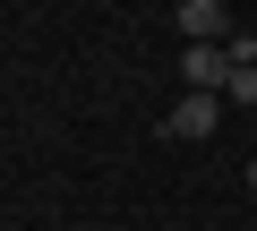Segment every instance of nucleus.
<instances>
[{"mask_svg": "<svg viewBox=\"0 0 257 231\" xmlns=\"http://www.w3.org/2000/svg\"><path fill=\"white\" fill-rule=\"evenodd\" d=\"M214 120H223V94H180L172 111H163V137H214Z\"/></svg>", "mask_w": 257, "mask_h": 231, "instance_id": "1", "label": "nucleus"}, {"mask_svg": "<svg viewBox=\"0 0 257 231\" xmlns=\"http://www.w3.org/2000/svg\"><path fill=\"white\" fill-rule=\"evenodd\" d=\"M172 26H180V35H189V52H197V43H223L231 9H223V0H180V9H172Z\"/></svg>", "mask_w": 257, "mask_h": 231, "instance_id": "2", "label": "nucleus"}, {"mask_svg": "<svg viewBox=\"0 0 257 231\" xmlns=\"http://www.w3.org/2000/svg\"><path fill=\"white\" fill-rule=\"evenodd\" d=\"M180 77H189V94H214V86H231V43H197V52L180 60Z\"/></svg>", "mask_w": 257, "mask_h": 231, "instance_id": "3", "label": "nucleus"}, {"mask_svg": "<svg viewBox=\"0 0 257 231\" xmlns=\"http://www.w3.org/2000/svg\"><path fill=\"white\" fill-rule=\"evenodd\" d=\"M223 94H240V103H257V69H231V86Z\"/></svg>", "mask_w": 257, "mask_h": 231, "instance_id": "4", "label": "nucleus"}, {"mask_svg": "<svg viewBox=\"0 0 257 231\" xmlns=\"http://www.w3.org/2000/svg\"><path fill=\"white\" fill-rule=\"evenodd\" d=\"M248 188H257V154H248Z\"/></svg>", "mask_w": 257, "mask_h": 231, "instance_id": "5", "label": "nucleus"}]
</instances>
